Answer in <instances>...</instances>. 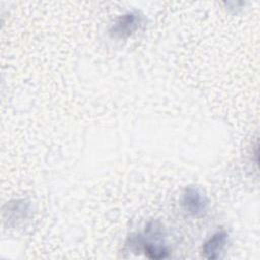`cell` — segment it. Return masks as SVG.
<instances>
[{
  "label": "cell",
  "mask_w": 260,
  "mask_h": 260,
  "mask_svg": "<svg viewBox=\"0 0 260 260\" xmlns=\"http://www.w3.org/2000/svg\"><path fill=\"white\" fill-rule=\"evenodd\" d=\"M181 204L188 214L198 217L207 211L208 199L199 188L189 186L182 193Z\"/></svg>",
  "instance_id": "6da1fadb"
},
{
  "label": "cell",
  "mask_w": 260,
  "mask_h": 260,
  "mask_svg": "<svg viewBox=\"0 0 260 260\" xmlns=\"http://www.w3.org/2000/svg\"><path fill=\"white\" fill-rule=\"evenodd\" d=\"M142 24V17L137 12H127L114 22L110 35L116 39H126L138 30Z\"/></svg>",
  "instance_id": "7a4b0ae2"
},
{
  "label": "cell",
  "mask_w": 260,
  "mask_h": 260,
  "mask_svg": "<svg viewBox=\"0 0 260 260\" xmlns=\"http://www.w3.org/2000/svg\"><path fill=\"white\" fill-rule=\"evenodd\" d=\"M229 243L228 232L220 230L210 236L202 246V255L206 259H218Z\"/></svg>",
  "instance_id": "3957f363"
}]
</instances>
